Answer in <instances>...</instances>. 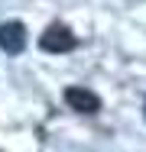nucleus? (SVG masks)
I'll return each mask as SVG.
<instances>
[{
  "label": "nucleus",
  "mask_w": 146,
  "mask_h": 152,
  "mask_svg": "<svg viewBox=\"0 0 146 152\" xmlns=\"http://www.w3.org/2000/svg\"><path fill=\"white\" fill-rule=\"evenodd\" d=\"M75 45H78V39L65 29V26H58V23L49 26V29L39 36V49H42V52H72Z\"/></svg>",
  "instance_id": "1"
},
{
  "label": "nucleus",
  "mask_w": 146,
  "mask_h": 152,
  "mask_svg": "<svg viewBox=\"0 0 146 152\" xmlns=\"http://www.w3.org/2000/svg\"><path fill=\"white\" fill-rule=\"evenodd\" d=\"M0 49H3L7 55H20V52L26 49V26L16 23V20L3 23V26H0Z\"/></svg>",
  "instance_id": "2"
},
{
  "label": "nucleus",
  "mask_w": 146,
  "mask_h": 152,
  "mask_svg": "<svg viewBox=\"0 0 146 152\" xmlns=\"http://www.w3.org/2000/svg\"><path fill=\"white\" fill-rule=\"evenodd\" d=\"M65 104L78 113H97L101 110V97L88 88H65Z\"/></svg>",
  "instance_id": "3"
},
{
  "label": "nucleus",
  "mask_w": 146,
  "mask_h": 152,
  "mask_svg": "<svg viewBox=\"0 0 146 152\" xmlns=\"http://www.w3.org/2000/svg\"><path fill=\"white\" fill-rule=\"evenodd\" d=\"M143 113H146V107H143Z\"/></svg>",
  "instance_id": "4"
}]
</instances>
